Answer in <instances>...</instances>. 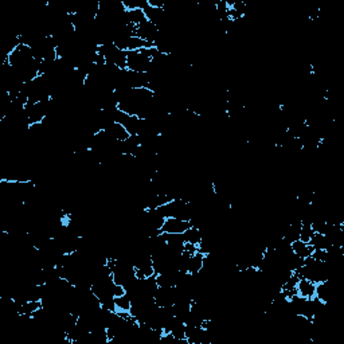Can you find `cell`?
<instances>
[{"mask_svg": "<svg viewBox=\"0 0 344 344\" xmlns=\"http://www.w3.org/2000/svg\"><path fill=\"white\" fill-rule=\"evenodd\" d=\"M312 257H313V258H315L316 261H320V262H327V261H328V258H330V256H328V251L321 250V249H316V250H313V253H312Z\"/></svg>", "mask_w": 344, "mask_h": 344, "instance_id": "cell-15", "label": "cell"}, {"mask_svg": "<svg viewBox=\"0 0 344 344\" xmlns=\"http://www.w3.org/2000/svg\"><path fill=\"white\" fill-rule=\"evenodd\" d=\"M183 235H184L186 243H192V245L198 246L202 241V231L198 228H190Z\"/></svg>", "mask_w": 344, "mask_h": 344, "instance_id": "cell-13", "label": "cell"}, {"mask_svg": "<svg viewBox=\"0 0 344 344\" xmlns=\"http://www.w3.org/2000/svg\"><path fill=\"white\" fill-rule=\"evenodd\" d=\"M115 307H116V312L118 313H126L130 311L132 307V300L128 294H122L118 297H115Z\"/></svg>", "mask_w": 344, "mask_h": 344, "instance_id": "cell-12", "label": "cell"}, {"mask_svg": "<svg viewBox=\"0 0 344 344\" xmlns=\"http://www.w3.org/2000/svg\"><path fill=\"white\" fill-rule=\"evenodd\" d=\"M105 132L109 135L111 139H113L115 141H118V143L125 141V140L130 136L129 132L124 128V125H121L120 122H116V121L108 126L107 129H105Z\"/></svg>", "mask_w": 344, "mask_h": 344, "instance_id": "cell-6", "label": "cell"}, {"mask_svg": "<svg viewBox=\"0 0 344 344\" xmlns=\"http://www.w3.org/2000/svg\"><path fill=\"white\" fill-rule=\"evenodd\" d=\"M205 254L200 253V251H196L194 254H191L188 264H187V273H190L192 276L199 275L200 272L203 270V266H205Z\"/></svg>", "mask_w": 344, "mask_h": 344, "instance_id": "cell-5", "label": "cell"}, {"mask_svg": "<svg viewBox=\"0 0 344 344\" xmlns=\"http://www.w3.org/2000/svg\"><path fill=\"white\" fill-rule=\"evenodd\" d=\"M191 228L190 221L179 218H166L163 226H162V232L166 234H184V232Z\"/></svg>", "mask_w": 344, "mask_h": 344, "instance_id": "cell-3", "label": "cell"}, {"mask_svg": "<svg viewBox=\"0 0 344 344\" xmlns=\"http://www.w3.org/2000/svg\"><path fill=\"white\" fill-rule=\"evenodd\" d=\"M290 249H292L293 254L301 257V258H308V257H311L312 253H313V247H312L309 243H307V242H302L300 241V239L293 241L292 243H290Z\"/></svg>", "mask_w": 344, "mask_h": 344, "instance_id": "cell-9", "label": "cell"}, {"mask_svg": "<svg viewBox=\"0 0 344 344\" xmlns=\"http://www.w3.org/2000/svg\"><path fill=\"white\" fill-rule=\"evenodd\" d=\"M145 19L147 16H145L144 9H132V11H125L124 14V22L132 26H137L141 22H144Z\"/></svg>", "mask_w": 344, "mask_h": 344, "instance_id": "cell-11", "label": "cell"}, {"mask_svg": "<svg viewBox=\"0 0 344 344\" xmlns=\"http://www.w3.org/2000/svg\"><path fill=\"white\" fill-rule=\"evenodd\" d=\"M332 284H331V280H326V281H321V283H317L316 289H315V297L319 298L320 301L328 304L332 297Z\"/></svg>", "mask_w": 344, "mask_h": 344, "instance_id": "cell-7", "label": "cell"}, {"mask_svg": "<svg viewBox=\"0 0 344 344\" xmlns=\"http://www.w3.org/2000/svg\"><path fill=\"white\" fill-rule=\"evenodd\" d=\"M308 243L313 247V250H316V249L327 250L331 246V242L328 239V237H327L326 234H321V232H313V235H312V238L309 239Z\"/></svg>", "mask_w": 344, "mask_h": 344, "instance_id": "cell-10", "label": "cell"}, {"mask_svg": "<svg viewBox=\"0 0 344 344\" xmlns=\"http://www.w3.org/2000/svg\"><path fill=\"white\" fill-rule=\"evenodd\" d=\"M313 229H312V225H304L301 224V228H300V241L302 242H309V239L313 235Z\"/></svg>", "mask_w": 344, "mask_h": 344, "instance_id": "cell-14", "label": "cell"}, {"mask_svg": "<svg viewBox=\"0 0 344 344\" xmlns=\"http://www.w3.org/2000/svg\"><path fill=\"white\" fill-rule=\"evenodd\" d=\"M166 242H167V247L170 251L175 256H179L181 251L184 250L186 239L183 234H166Z\"/></svg>", "mask_w": 344, "mask_h": 344, "instance_id": "cell-4", "label": "cell"}, {"mask_svg": "<svg viewBox=\"0 0 344 344\" xmlns=\"http://www.w3.org/2000/svg\"><path fill=\"white\" fill-rule=\"evenodd\" d=\"M315 289H316V284L312 283L307 279H300L297 283V294L301 297L312 298L315 297Z\"/></svg>", "mask_w": 344, "mask_h": 344, "instance_id": "cell-8", "label": "cell"}, {"mask_svg": "<svg viewBox=\"0 0 344 344\" xmlns=\"http://www.w3.org/2000/svg\"><path fill=\"white\" fill-rule=\"evenodd\" d=\"M154 47H145L141 50L126 52V69L136 73H148L152 65V56L155 53Z\"/></svg>", "mask_w": 344, "mask_h": 344, "instance_id": "cell-1", "label": "cell"}, {"mask_svg": "<svg viewBox=\"0 0 344 344\" xmlns=\"http://www.w3.org/2000/svg\"><path fill=\"white\" fill-rule=\"evenodd\" d=\"M135 33L136 37H139L140 39L155 45V41H156V38L159 35V27L155 23H152L151 20L145 19L144 22H141V23L136 26Z\"/></svg>", "mask_w": 344, "mask_h": 344, "instance_id": "cell-2", "label": "cell"}]
</instances>
